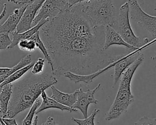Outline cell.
I'll return each mask as SVG.
<instances>
[{
	"mask_svg": "<svg viewBox=\"0 0 156 125\" xmlns=\"http://www.w3.org/2000/svg\"><path fill=\"white\" fill-rule=\"evenodd\" d=\"M41 101L38 99H37L32 106L30 107L29 112H28L27 115L25 117V118L23 120L22 125H32L33 120H34V117L35 114V112L37 110V109L39 107V106L41 104Z\"/></svg>",
	"mask_w": 156,
	"mask_h": 125,
	"instance_id": "22",
	"label": "cell"
},
{
	"mask_svg": "<svg viewBox=\"0 0 156 125\" xmlns=\"http://www.w3.org/2000/svg\"><path fill=\"white\" fill-rule=\"evenodd\" d=\"M48 22V21H46V20L41 21L39 22L37 25L32 27L30 29H29V30H27L26 32H23V33L18 34L16 31H15L12 34L13 38H12V43L9 46L8 49H11V48H14L21 40L29 39L36 32L39 31V30L41 28V27Z\"/></svg>",
	"mask_w": 156,
	"mask_h": 125,
	"instance_id": "16",
	"label": "cell"
},
{
	"mask_svg": "<svg viewBox=\"0 0 156 125\" xmlns=\"http://www.w3.org/2000/svg\"><path fill=\"white\" fill-rule=\"evenodd\" d=\"M41 125H58V124L56 123V122L55 121V120L52 116H49L47 118L46 121L44 123H43Z\"/></svg>",
	"mask_w": 156,
	"mask_h": 125,
	"instance_id": "30",
	"label": "cell"
},
{
	"mask_svg": "<svg viewBox=\"0 0 156 125\" xmlns=\"http://www.w3.org/2000/svg\"><path fill=\"white\" fill-rule=\"evenodd\" d=\"M113 28L127 43L138 49L141 46L140 38L134 34L130 26L129 5L127 2L123 4L119 8L116 22Z\"/></svg>",
	"mask_w": 156,
	"mask_h": 125,
	"instance_id": "5",
	"label": "cell"
},
{
	"mask_svg": "<svg viewBox=\"0 0 156 125\" xmlns=\"http://www.w3.org/2000/svg\"><path fill=\"white\" fill-rule=\"evenodd\" d=\"M40 96L42 98V102H41V104L39 106V107L37 109L35 112V114H38L43 110H45L46 109H59L61 111H67L69 112H73L77 111V110L74 109L71 107H68L58 103L54 99L51 98V97H49L47 95L45 91H42Z\"/></svg>",
	"mask_w": 156,
	"mask_h": 125,
	"instance_id": "13",
	"label": "cell"
},
{
	"mask_svg": "<svg viewBox=\"0 0 156 125\" xmlns=\"http://www.w3.org/2000/svg\"><path fill=\"white\" fill-rule=\"evenodd\" d=\"M37 122H38V116H35L34 118L32 125H37Z\"/></svg>",
	"mask_w": 156,
	"mask_h": 125,
	"instance_id": "33",
	"label": "cell"
},
{
	"mask_svg": "<svg viewBox=\"0 0 156 125\" xmlns=\"http://www.w3.org/2000/svg\"><path fill=\"white\" fill-rule=\"evenodd\" d=\"M18 45L19 48L23 51L32 52L33 51H35L37 48L35 41L30 38L21 40L18 43Z\"/></svg>",
	"mask_w": 156,
	"mask_h": 125,
	"instance_id": "23",
	"label": "cell"
},
{
	"mask_svg": "<svg viewBox=\"0 0 156 125\" xmlns=\"http://www.w3.org/2000/svg\"><path fill=\"white\" fill-rule=\"evenodd\" d=\"M34 62H31L30 64L28 65L17 70L15 73H13L12 74H11L10 76H9L1 85H0V88L2 87V86L9 84H12L13 82L17 80L18 79H20L24 74L26 73L34 65Z\"/></svg>",
	"mask_w": 156,
	"mask_h": 125,
	"instance_id": "18",
	"label": "cell"
},
{
	"mask_svg": "<svg viewBox=\"0 0 156 125\" xmlns=\"http://www.w3.org/2000/svg\"><path fill=\"white\" fill-rule=\"evenodd\" d=\"M30 38L35 41L36 47L38 48L40 50V51L42 52V54L44 55L45 60L47 61V63L50 65L51 68H52V63L50 55L48 52V50H47L45 45H44L43 42L42 41L40 37V31H38L37 32H36Z\"/></svg>",
	"mask_w": 156,
	"mask_h": 125,
	"instance_id": "19",
	"label": "cell"
},
{
	"mask_svg": "<svg viewBox=\"0 0 156 125\" xmlns=\"http://www.w3.org/2000/svg\"><path fill=\"white\" fill-rule=\"evenodd\" d=\"M91 1V0H66L69 7H72L73 6L76 4H78L79 3L85 2V1Z\"/></svg>",
	"mask_w": 156,
	"mask_h": 125,
	"instance_id": "29",
	"label": "cell"
},
{
	"mask_svg": "<svg viewBox=\"0 0 156 125\" xmlns=\"http://www.w3.org/2000/svg\"><path fill=\"white\" fill-rule=\"evenodd\" d=\"M144 59L143 54H140L135 61L122 74L115 100L110 109L104 115L106 121L118 118L123 113L127 111L129 105L135 101L131 91V82L136 70L143 63Z\"/></svg>",
	"mask_w": 156,
	"mask_h": 125,
	"instance_id": "3",
	"label": "cell"
},
{
	"mask_svg": "<svg viewBox=\"0 0 156 125\" xmlns=\"http://www.w3.org/2000/svg\"><path fill=\"white\" fill-rule=\"evenodd\" d=\"M139 55V52L136 51L130 54H124L116 60L114 65V84H116L120 80L124 72L135 61Z\"/></svg>",
	"mask_w": 156,
	"mask_h": 125,
	"instance_id": "12",
	"label": "cell"
},
{
	"mask_svg": "<svg viewBox=\"0 0 156 125\" xmlns=\"http://www.w3.org/2000/svg\"><path fill=\"white\" fill-rule=\"evenodd\" d=\"M6 1L10 3L17 4V5H24V4H27L34 0H6Z\"/></svg>",
	"mask_w": 156,
	"mask_h": 125,
	"instance_id": "27",
	"label": "cell"
},
{
	"mask_svg": "<svg viewBox=\"0 0 156 125\" xmlns=\"http://www.w3.org/2000/svg\"><path fill=\"white\" fill-rule=\"evenodd\" d=\"M104 36L103 46L104 51H107L111 46H121L132 51H136L138 49L127 43L118 32L111 26L104 27Z\"/></svg>",
	"mask_w": 156,
	"mask_h": 125,
	"instance_id": "10",
	"label": "cell"
},
{
	"mask_svg": "<svg viewBox=\"0 0 156 125\" xmlns=\"http://www.w3.org/2000/svg\"><path fill=\"white\" fill-rule=\"evenodd\" d=\"M10 71V68L0 67V77L6 75Z\"/></svg>",
	"mask_w": 156,
	"mask_h": 125,
	"instance_id": "31",
	"label": "cell"
},
{
	"mask_svg": "<svg viewBox=\"0 0 156 125\" xmlns=\"http://www.w3.org/2000/svg\"><path fill=\"white\" fill-rule=\"evenodd\" d=\"M115 62L114 63H112V64L107 66V67H105L102 70H99V71H98L94 73L90 74L80 75V74H74V73L69 72V71H67L63 74V76L69 79L71 81H73V82H74L75 84H78L80 82H83V83L88 84V83L92 82L95 78H96L100 74H103L104 73L107 71L110 68H112L113 66H114Z\"/></svg>",
	"mask_w": 156,
	"mask_h": 125,
	"instance_id": "14",
	"label": "cell"
},
{
	"mask_svg": "<svg viewBox=\"0 0 156 125\" xmlns=\"http://www.w3.org/2000/svg\"><path fill=\"white\" fill-rule=\"evenodd\" d=\"M101 84L98 85L92 90L88 89L86 91H83L82 88L77 89V98L76 102L73 105L72 108L76 110H79L82 113L84 118L88 116V108L90 104H96L98 101L95 99L94 94L99 89Z\"/></svg>",
	"mask_w": 156,
	"mask_h": 125,
	"instance_id": "8",
	"label": "cell"
},
{
	"mask_svg": "<svg viewBox=\"0 0 156 125\" xmlns=\"http://www.w3.org/2000/svg\"><path fill=\"white\" fill-rule=\"evenodd\" d=\"M45 59L43 58H38L37 60L34 63V66H32V73L33 74H40L43 72V67H44V64Z\"/></svg>",
	"mask_w": 156,
	"mask_h": 125,
	"instance_id": "25",
	"label": "cell"
},
{
	"mask_svg": "<svg viewBox=\"0 0 156 125\" xmlns=\"http://www.w3.org/2000/svg\"><path fill=\"white\" fill-rule=\"evenodd\" d=\"M0 4H1V0H0Z\"/></svg>",
	"mask_w": 156,
	"mask_h": 125,
	"instance_id": "35",
	"label": "cell"
},
{
	"mask_svg": "<svg viewBox=\"0 0 156 125\" xmlns=\"http://www.w3.org/2000/svg\"><path fill=\"white\" fill-rule=\"evenodd\" d=\"M7 13V4H4V6H3V9L1 12V13H0V21L4 18V16Z\"/></svg>",
	"mask_w": 156,
	"mask_h": 125,
	"instance_id": "32",
	"label": "cell"
},
{
	"mask_svg": "<svg viewBox=\"0 0 156 125\" xmlns=\"http://www.w3.org/2000/svg\"><path fill=\"white\" fill-rule=\"evenodd\" d=\"M29 4V3H28ZM27 4L22 5L20 7L15 9L8 16L5 22L0 25V34L7 33L12 34L16 31L22 15L27 7Z\"/></svg>",
	"mask_w": 156,
	"mask_h": 125,
	"instance_id": "11",
	"label": "cell"
},
{
	"mask_svg": "<svg viewBox=\"0 0 156 125\" xmlns=\"http://www.w3.org/2000/svg\"><path fill=\"white\" fill-rule=\"evenodd\" d=\"M77 5L93 26H115L118 14L112 0H91L79 3Z\"/></svg>",
	"mask_w": 156,
	"mask_h": 125,
	"instance_id": "4",
	"label": "cell"
},
{
	"mask_svg": "<svg viewBox=\"0 0 156 125\" xmlns=\"http://www.w3.org/2000/svg\"><path fill=\"white\" fill-rule=\"evenodd\" d=\"M44 1L45 0H34L27 4L16 27V32L17 33L24 32L32 27V23Z\"/></svg>",
	"mask_w": 156,
	"mask_h": 125,
	"instance_id": "9",
	"label": "cell"
},
{
	"mask_svg": "<svg viewBox=\"0 0 156 125\" xmlns=\"http://www.w3.org/2000/svg\"><path fill=\"white\" fill-rule=\"evenodd\" d=\"M129 5V15L137 24L156 38V16H152L141 8L137 0H127Z\"/></svg>",
	"mask_w": 156,
	"mask_h": 125,
	"instance_id": "6",
	"label": "cell"
},
{
	"mask_svg": "<svg viewBox=\"0 0 156 125\" xmlns=\"http://www.w3.org/2000/svg\"><path fill=\"white\" fill-rule=\"evenodd\" d=\"M32 62V58H31V55L30 54H27L26 56H25L24 58H23L16 65H15L14 66L10 68V71H9V73L5 75V76H2L0 77V85L9 77L10 76L11 74H12L13 73H15V71H16L17 70L28 65L29 64H30Z\"/></svg>",
	"mask_w": 156,
	"mask_h": 125,
	"instance_id": "20",
	"label": "cell"
},
{
	"mask_svg": "<svg viewBox=\"0 0 156 125\" xmlns=\"http://www.w3.org/2000/svg\"><path fill=\"white\" fill-rule=\"evenodd\" d=\"M5 125H18L15 118H2Z\"/></svg>",
	"mask_w": 156,
	"mask_h": 125,
	"instance_id": "28",
	"label": "cell"
},
{
	"mask_svg": "<svg viewBox=\"0 0 156 125\" xmlns=\"http://www.w3.org/2000/svg\"><path fill=\"white\" fill-rule=\"evenodd\" d=\"M52 95L51 98L58 103L68 107H71L74 104L77 98V90L73 93H65L58 90L55 86L51 87Z\"/></svg>",
	"mask_w": 156,
	"mask_h": 125,
	"instance_id": "15",
	"label": "cell"
},
{
	"mask_svg": "<svg viewBox=\"0 0 156 125\" xmlns=\"http://www.w3.org/2000/svg\"><path fill=\"white\" fill-rule=\"evenodd\" d=\"M12 84H9L1 87L0 116L2 118H7L8 106L12 94Z\"/></svg>",
	"mask_w": 156,
	"mask_h": 125,
	"instance_id": "17",
	"label": "cell"
},
{
	"mask_svg": "<svg viewBox=\"0 0 156 125\" xmlns=\"http://www.w3.org/2000/svg\"><path fill=\"white\" fill-rule=\"evenodd\" d=\"M41 30L54 76H63L67 71L90 74L114 63L124 55H110L103 49L104 27L93 26L77 4L61 12Z\"/></svg>",
	"mask_w": 156,
	"mask_h": 125,
	"instance_id": "1",
	"label": "cell"
},
{
	"mask_svg": "<svg viewBox=\"0 0 156 125\" xmlns=\"http://www.w3.org/2000/svg\"><path fill=\"white\" fill-rule=\"evenodd\" d=\"M68 8L69 6L66 0H45L34 20L32 27L41 21L52 20Z\"/></svg>",
	"mask_w": 156,
	"mask_h": 125,
	"instance_id": "7",
	"label": "cell"
},
{
	"mask_svg": "<svg viewBox=\"0 0 156 125\" xmlns=\"http://www.w3.org/2000/svg\"><path fill=\"white\" fill-rule=\"evenodd\" d=\"M99 112H100V109H95L89 116H87V118L83 120L77 119L73 117L71 118V120L74 123H76L77 125H95L94 120L97 114Z\"/></svg>",
	"mask_w": 156,
	"mask_h": 125,
	"instance_id": "21",
	"label": "cell"
},
{
	"mask_svg": "<svg viewBox=\"0 0 156 125\" xmlns=\"http://www.w3.org/2000/svg\"><path fill=\"white\" fill-rule=\"evenodd\" d=\"M57 82L52 74L44 73L33 74L13 85L7 118H15L18 113L30 108L42 91Z\"/></svg>",
	"mask_w": 156,
	"mask_h": 125,
	"instance_id": "2",
	"label": "cell"
},
{
	"mask_svg": "<svg viewBox=\"0 0 156 125\" xmlns=\"http://www.w3.org/2000/svg\"><path fill=\"white\" fill-rule=\"evenodd\" d=\"M12 43L9 35L7 33L0 34V50H5L8 49Z\"/></svg>",
	"mask_w": 156,
	"mask_h": 125,
	"instance_id": "24",
	"label": "cell"
},
{
	"mask_svg": "<svg viewBox=\"0 0 156 125\" xmlns=\"http://www.w3.org/2000/svg\"><path fill=\"white\" fill-rule=\"evenodd\" d=\"M0 123H1V125H5V123H4V121H2V118L1 117V116H0Z\"/></svg>",
	"mask_w": 156,
	"mask_h": 125,
	"instance_id": "34",
	"label": "cell"
},
{
	"mask_svg": "<svg viewBox=\"0 0 156 125\" xmlns=\"http://www.w3.org/2000/svg\"><path fill=\"white\" fill-rule=\"evenodd\" d=\"M133 125H156V118H149L144 116L136 121Z\"/></svg>",
	"mask_w": 156,
	"mask_h": 125,
	"instance_id": "26",
	"label": "cell"
}]
</instances>
